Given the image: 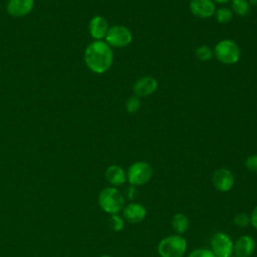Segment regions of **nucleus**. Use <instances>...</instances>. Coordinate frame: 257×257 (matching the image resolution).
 Wrapping results in <instances>:
<instances>
[{
	"label": "nucleus",
	"mask_w": 257,
	"mask_h": 257,
	"mask_svg": "<svg viewBox=\"0 0 257 257\" xmlns=\"http://www.w3.org/2000/svg\"><path fill=\"white\" fill-rule=\"evenodd\" d=\"M147 216V209L140 203H130L122 209V218L133 224L141 223Z\"/></svg>",
	"instance_id": "11"
},
{
	"label": "nucleus",
	"mask_w": 257,
	"mask_h": 257,
	"mask_svg": "<svg viewBox=\"0 0 257 257\" xmlns=\"http://www.w3.org/2000/svg\"><path fill=\"white\" fill-rule=\"evenodd\" d=\"M98 205L102 211L107 214H118L125 206V200L122 193L115 187H105L98 194Z\"/></svg>",
	"instance_id": "2"
},
{
	"label": "nucleus",
	"mask_w": 257,
	"mask_h": 257,
	"mask_svg": "<svg viewBox=\"0 0 257 257\" xmlns=\"http://www.w3.org/2000/svg\"><path fill=\"white\" fill-rule=\"evenodd\" d=\"M250 224L257 230V206L254 207V209L251 212L250 215Z\"/></svg>",
	"instance_id": "26"
},
{
	"label": "nucleus",
	"mask_w": 257,
	"mask_h": 257,
	"mask_svg": "<svg viewBox=\"0 0 257 257\" xmlns=\"http://www.w3.org/2000/svg\"><path fill=\"white\" fill-rule=\"evenodd\" d=\"M231 10L234 14L244 17L247 16L251 10V6L247 0H231Z\"/></svg>",
	"instance_id": "17"
},
{
	"label": "nucleus",
	"mask_w": 257,
	"mask_h": 257,
	"mask_svg": "<svg viewBox=\"0 0 257 257\" xmlns=\"http://www.w3.org/2000/svg\"><path fill=\"white\" fill-rule=\"evenodd\" d=\"M231 257H237V256H236V255H235V256H231Z\"/></svg>",
	"instance_id": "30"
},
{
	"label": "nucleus",
	"mask_w": 257,
	"mask_h": 257,
	"mask_svg": "<svg viewBox=\"0 0 257 257\" xmlns=\"http://www.w3.org/2000/svg\"><path fill=\"white\" fill-rule=\"evenodd\" d=\"M189 8L192 14L201 19H207L214 16L216 5L213 0H191Z\"/></svg>",
	"instance_id": "10"
},
{
	"label": "nucleus",
	"mask_w": 257,
	"mask_h": 257,
	"mask_svg": "<svg viewBox=\"0 0 257 257\" xmlns=\"http://www.w3.org/2000/svg\"><path fill=\"white\" fill-rule=\"evenodd\" d=\"M104 41L112 48H122L128 46L133 41L132 31L123 25L109 26Z\"/></svg>",
	"instance_id": "6"
},
{
	"label": "nucleus",
	"mask_w": 257,
	"mask_h": 257,
	"mask_svg": "<svg viewBox=\"0 0 257 257\" xmlns=\"http://www.w3.org/2000/svg\"><path fill=\"white\" fill-rule=\"evenodd\" d=\"M233 15H234L233 11L231 10V8H228V7L218 8L214 13V17L216 21L220 24L229 23L233 19Z\"/></svg>",
	"instance_id": "18"
},
{
	"label": "nucleus",
	"mask_w": 257,
	"mask_h": 257,
	"mask_svg": "<svg viewBox=\"0 0 257 257\" xmlns=\"http://www.w3.org/2000/svg\"><path fill=\"white\" fill-rule=\"evenodd\" d=\"M234 242L231 237L224 233L218 232L211 239V251L216 257H231L234 253Z\"/></svg>",
	"instance_id": "7"
},
{
	"label": "nucleus",
	"mask_w": 257,
	"mask_h": 257,
	"mask_svg": "<svg viewBox=\"0 0 257 257\" xmlns=\"http://www.w3.org/2000/svg\"><path fill=\"white\" fill-rule=\"evenodd\" d=\"M250 6H257V0H247Z\"/></svg>",
	"instance_id": "28"
},
{
	"label": "nucleus",
	"mask_w": 257,
	"mask_h": 257,
	"mask_svg": "<svg viewBox=\"0 0 257 257\" xmlns=\"http://www.w3.org/2000/svg\"><path fill=\"white\" fill-rule=\"evenodd\" d=\"M256 242L253 237L243 235L234 242V253L237 257H250L255 251Z\"/></svg>",
	"instance_id": "14"
},
{
	"label": "nucleus",
	"mask_w": 257,
	"mask_h": 257,
	"mask_svg": "<svg viewBox=\"0 0 257 257\" xmlns=\"http://www.w3.org/2000/svg\"><path fill=\"white\" fill-rule=\"evenodd\" d=\"M126 199L128 200H135L138 196V190H137V187L136 186H133V185H130L126 189H125V193L124 195Z\"/></svg>",
	"instance_id": "25"
},
{
	"label": "nucleus",
	"mask_w": 257,
	"mask_h": 257,
	"mask_svg": "<svg viewBox=\"0 0 257 257\" xmlns=\"http://www.w3.org/2000/svg\"><path fill=\"white\" fill-rule=\"evenodd\" d=\"M212 183L218 191L226 193L233 188L235 184V178L230 170L226 168H220L214 172L212 176Z\"/></svg>",
	"instance_id": "8"
},
{
	"label": "nucleus",
	"mask_w": 257,
	"mask_h": 257,
	"mask_svg": "<svg viewBox=\"0 0 257 257\" xmlns=\"http://www.w3.org/2000/svg\"><path fill=\"white\" fill-rule=\"evenodd\" d=\"M188 257H216L215 254L210 250V249H205V248H199L193 250Z\"/></svg>",
	"instance_id": "23"
},
{
	"label": "nucleus",
	"mask_w": 257,
	"mask_h": 257,
	"mask_svg": "<svg viewBox=\"0 0 257 257\" xmlns=\"http://www.w3.org/2000/svg\"><path fill=\"white\" fill-rule=\"evenodd\" d=\"M245 167L252 173H257V154L249 156L245 161Z\"/></svg>",
	"instance_id": "24"
},
{
	"label": "nucleus",
	"mask_w": 257,
	"mask_h": 257,
	"mask_svg": "<svg viewBox=\"0 0 257 257\" xmlns=\"http://www.w3.org/2000/svg\"><path fill=\"white\" fill-rule=\"evenodd\" d=\"M99 257H112V256H110V255H107V254H103V255H100Z\"/></svg>",
	"instance_id": "29"
},
{
	"label": "nucleus",
	"mask_w": 257,
	"mask_h": 257,
	"mask_svg": "<svg viewBox=\"0 0 257 257\" xmlns=\"http://www.w3.org/2000/svg\"><path fill=\"white\" fill-rule=\"evenodd\" d=\"M195 54L200 61H210L214 56V51L210 46L202 44L196 48Z\"/></svg>",
	"instance_id": "19"
},
{
	"label": "nucleus",
	"mask_w": 257,
	"mask_h": 257,
	"mask_svg": "<svg viewBox=\"0 0 257 257\" xmlns=\"http://www.w3.org/2000/svg\"><path fill=\"white\" fill-rule=\"evenodd\" d=\"M87 68L96 74L106 72L112 65V48L103 40H94L89 43L83 54Z\"/></svg>",
	"instance_id": "1"
},
{
	"label": "nucleus",
	"mask_w": 257,
	"mask_h": 257,
	"mask_svg": "<svg viewBox=\"0 0 257 257\" xmlns=\"http://www.w3.org/2000/svg\"><path fill=\"white\" fill-rule=\"evenodd\" d=\"M108 224L114 232H120L124 228V219L118 214H113L109 217Z\"/></svg>",
	"instance_id": "21"
},
{
	"label": "nucleus",
	"mask_w": 257,
	"mask_h": 257,
	"mask_svg": "<svg viewBox=\"0 0 257 257\" xmlns=\"http://www.w3.org/2000/svg\"><path fill=\"white\" fill-rule=\"evenodd\" d=\"M124 107H125V110L128 112V113H135L137 112L140 107H141V99L139 96L137 95H132L130 96L125 103H124Z\"/></svg>",
	"instance_id": "20"
},
{
	"label": "nucleus",
	"mask_w": 257,
	"mask_h": 257,
	"mask_svg": "<svg viewBox=\"0 0 257 257\" xmlns=\"http://www.w3.org/2000/svg\"><path fill=\"white\" fill-rule=\"evenodd\" d=\"M104 177L105 180L115 188L122 186L126 182V172L118 165H111L107 167L104 172Z\"/></svg>",
	"instance_id": "15"
},
{
	"label": "nucleus",
	"mask_w": 257,
	"mask_h": 257,
	"mask_svg": "<svg viewBox=\"0 0 257 257\" xmlns=\"http://www.w3.org/2000/svg\"><path fill=\"white\" fill-rule=\"evenodd\" d=\"M214 3H219V4H225V3H228L229 1L231 0H213Z\"/></svg>",
	"instance_id": "27"
},
{
	"label": "nucleus",
	"mask_w": 257,
	"mask_h": 257,
	"mask_svg": "<svg viewBox=\"0 0 257 257\" xmlns=\"http://www.w3.org/2000/svg\"><path fill=\"white\" fill-rule=\"evenodd\" d=\"M109 24L101 15L93 16L88 23V32L94 40H103L108 31Z\"/></svg>",
	"instance_id": "12"
},
{
	"label": "nucleus",
	"mask_w": 257,
	"mask_h": 257,
	"mask_svg": "<svg viewBox=\"0 0 257 257\" xmlns=\"http://www.w3.org/2000/svg\"><path fill=\"white\" fill-rule=\"evenodd\" d=\"M171 225H172L173 230L177 234L183 235L184 233H186L188 231L189 226H190V221H189V218L185 214L177 213L173 216Z\"/></svg>",
	"instance_id": "16"
},
{
	"label": "nucleus",
	"mask_w": 257,
	"mask_h": 257,
	"mask_svg": "<svg viewBox=\"0 0 257 257\" xmlns=\"http://www.w3.org/2000/svg\"><path fill=\"white\" fill-rule=\"evenodd\" d=\"M187 240L179 234L163 238L157 247L161 257H183L187 251Z\"/></svg>",
	"instance_id": "3"
},
{
	"label": "nucleus",
	"mask_w": 257,
	"mask_h": 257,
	"mask_svg": "<svg viewBox=\"0 0 257 257\" xmlns=\"http://www.w3.org/2000/svg\"><path fill=\"white\" fill-rule=\"evenodd\" d=\"M34 8V0H9L6 10L13 17H24Z\"/></svg>",
	"instance_id": "13"
},
{
	"label": "nucleus",
	"mask_w": 257,
	"mask_h": 257,
	"mask_svg": "<svg viewBox=\"0 0 257 257\" xmlns=\"http://www.w3.org/2000/svg\"><path fill=\"white\" fill-rule=\"evenodd\" d=\"M0 257H1V256H0Z\"/></svg>",
	"instance_id": "31"
},
{
	"label": "nucleus",
	"mask_w": 257,
	"mask_h": 257,
	"mask_svg": "<svg viewBox=\"0 0 257 257\" xmlns=\"http://www.w3.org/2000/svg\"><path fill=\"white\" fill-rule=\"evenodd\" d=\"M158 86L159 83L155 77L145 75L135 81V83L133 84V91L135 92V95L139 97H144L155 93L158 89Z\"/></svg>",
	"instance_id": "9"
},
{
	"label": "nucleus",
	"mask_w": 257,
	"mask_h": 257,
	"mask_svg": "<svg viewBox=\"0 0 257 257\" xmlns=\"http://www.w3.org/2000/svg\"><path fill=\"white\" fill-rule=\"evenodd\" d=\"M233 223L237 227H241V228L247 227L250 224V215L246 213H239L234 217Z\"/></svg>",
	"instance_id": "22"
},
{
	"label": "nucleus",
	"mask_w": 257,
	"mask_h": 257,
	"mask_svg": "<svg viewBox=\"0 0 257 257\" xmlns=\"http://www.w3.org/2000/svg\"><path fill=\"white\" fill-rule=\"evenodd\" d=\"M214 56L223 64L232 65L239 61L241 49L239 45L231 39H222L214 47Z\"/></svg>",
	"instance_id": "4"
},
{
	"label": "nucleus",
	"mask_w": 257,
	"mask_h": 257,
	"mask_svg": "<svg viewBox=\"0 0 257 257\" xmlns=\"http://www.w3.org/2000/svg\"><path fill=\"white\" fill-rule=\"evenodd\" d=\"M152 166L145 161L133 163L126 171V181L130 185L139 187L147 184L153 177Z\"/></svg>",
	"instance_id": "5"
}]
</instances>
